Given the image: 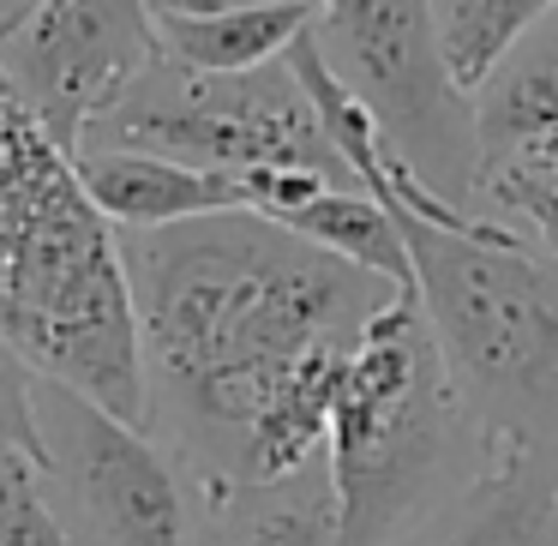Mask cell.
<instances>
[{
  "label": "cell",
  "mask_w": 558,
  "mask_h": 546,
  "mask_svg": "<svg viewBox=\"0 0 558 546\" xmlns=\"http://www.w3.org/2000/svg\"><path fill=\"white\" fill-rule=\"evenodd\" d=\"M121 258L145 354V433L198 498L325 457L354 349L402 289L258 210L121 234Z\"/></svg>",
  "instance_id": "1"
},
{
  "label": "cell",
  "mask_w": 558,
  "mask_h": 546,
  "mask_svg": "<svg viewBox=\"0 0 558 546\" xmlns=\"http://www.w3.org/2000/svg\"><path fill=\"white\" fill-rule=\"evenodd\" d=\"M0 337L37 378L145 426V354L121 234L78 162L0 78Z\"/></svg>",
  "instance_id": "2"
},
{
  "label": "cell",
  "mask_w": 558,
  "mask_h": 546,
  "mask_svg": "<svg viewBox=\"0 0 558 546\" xmlns=\"http://www.w3.org/2000/svg\"><path fill=\"white\" fill-rule=\"evenodd\" d=\"M402 222L445 373L493 450L558 457V265L498 217Z\"/></svg>",
  "instance_id": "3"
},
{
  "label": "cell",
  "mask_w": 558,
  "mask_h": 546,
  "mask_svg": "<svg viewBox=\"0 0 558 546\" xmlns=\"http://www.w3.org/2000/svg\"><path fill=\"white\" fill-rule=\"evenodd\" d=\"M342 546H397L493 462V438L445 373L421 301L397 294L366 325L330 414Z\"/></svg>",
  "instance_id": "4"
},
{
  "label": "cell",
  "mask_w": 558,
  "mask_h": 546,
  "mask_svg": "<svg viewBox=\"0 0 558 546\" xmlns=\"http://www.w3.org/2000/svg\"><path fill=\"white\" fill-rule=\"evenodd\" d=\"M85 150H138L198 174H229V181L318 174L330 186H354L289 61L217 78L157 54V66L85 133L78 157Z\"/></svg>",
  "instance_id": "5"
},
{
  "label": "cell",
  "mask_w": 558,
  "mask_h": 546,
  "mask_svg": "<svg viewBox=\"0 0 558 546\" xmlns=\"http://www.w3.org/2000/svg\"><path fill=\"white\" fill-rule=\"evenodd\" d=\"M330 73L366 102L397 169L450 210L481 193L474 97L450 78L433 0H325L313 25Z\"/></svg>",
  "instance_id": "6"
},
{
  "label": "cell",
  "mask_w": 558,
  "mask_h": 546,
  "mask_svg": "<svg viewBox=\"0 0 558 546\" xmlns=\"http://www.w3.org/2000/svg\"><path fill=\"white\" fill-rule=\"evenodd\" d=\"M43 493L73 546H198V493L145 426L37 378Z\"/></svg>",
  "instance_id": "7"
},
{
  "label": "cell",
  "mask_w": 558,
  "mask_h": 546,
  "mask_svg": "<svg viewBox=\"0 0 558 546\" xmlns=\"http://www.w3.org/2000/svg\"><path fill=\"white\" fill-rule=\"evenodd\" d=\"M150 0H43L0 37V78L37 126L78 157L85 133L157 66Z\"/></svg>",
  "instance_id": "8"
},
{
  "label": "cell",
  "mask_w": 558,
  "mask_h": 546,
  "mask_svg": "<svg viewBox=\"0 0 558 546\" xmlns=\"http://www.w3.org/2000/svg\"><path fill=\"white\" fill-rule=\"evenodd\" d=\"M397 546H558V457L493 450V462Z\"/></svg>",
  "instance_id": "9"
},
{
  "label": "cell",
  "mask_w": 558,
  "mask_h": 546,
  "mask_svg": "<svg viewBox=\"0 0 558 546\" xmlns=\"http://www.w3.org/2000/svg\"><path fill=\"white\" fill-rule=\"evenodd\" d=\"M73 162L90 205L109 217L114 234H150L174 222L222 217V210H253L246 181H229V174H198L162 157H138V150H85Z\"/></svg>",
  "instance_id": "10"
},
{
  "label": "cell",
  "mask_w": 558,
  "mask_h": 546,
  "mask_svg": "<svg viewBox=\"0 0 558 546\" xmlns=\"http://www.w3.org/2000/svg\"><path fill=\"white\" fill-rule=\"evenodd\" d=\"M198 546H342L330 457H313L282 481L205 493L198 498Z\"/></svg>",
  "instance_id": "11"
},
{
  "label": "cell",
  "mask_w": 558,
  "mask_h": 546,
  "mask_svg": "<svg viewBox=\"0 0 558 546\" xmlns=\"http://www.w3.org/2000/svg\"><path fill=\"white\" fill-rule=\"evenodd\" d=\"M474 133H481V181L505 162L558 145V7L474 90Z\"/></svg>",
  "instance_id": "12"
},
{
  "label": "cell",
  "mask_w": 558,
  "mask_h": 546,
  "mask_svg": "<svg viewBox=\"0 0 558 546\" xmlns=\"http://www.w3.org/2000/svg\"><path fill=\"white\" fill-rule=\"evenodd\" d=\"M318 0H277V7H246V13L217 19H157V43L174 66L193 73H258V66L289 61V49L318 25Z\"/></svg>",
  "instance_id": "13"
},
{
  "label": "cell",
  "mask_w": 558,
  "mask_h": 546,
  "mask_svg": "<svg viewBox=\"0 0 558 546\" xmlns=\"http://www.w3.org/2000/svg\"><path fill=\"white\" fill-rule=\"evenodd\" d=\"M270 222H282L289 234L313 241L318 253H330L342 265L366 270V277L390 282V289L414 294V258H409V241H402V222L378 198H366L361 186H325V193L301 198L294 210H282Z\"/></svg>",
  "instance_id": "14"
},
{
  "label": "cell",
  "mask_w": 558,
  "mask_h": 546,
  "mask_svg": "<svg viewBox=\"0 0 558 546\" xmlns=\"http://www.w3.org/2000/svg\"><path fill=\"white\" fill-rule=\"evenodd\" d=\"M558 0H433V25L445 66L462 90H481L486 73L553 13Z\"/></svg>",
  "instance_id": "15"
},
{
  "label": "cell",
  "mask_w": 558,
  "mask_h": 546,
  "mask_svg": "<svg viewBox=\"0 0 558 546\" xmlns=\"http://www.w3.org/2000/svg\"><path fill=\"white\" fill-rule=\"evenodd\" d=\"M481 193L510 217V229L529 234V241L558 265V174L546 169V162H534V157L505 162V169H493L481 181Z\"/></svg>",
  "instance_id": "16"
},
{
  "label": "cell",
  "mask_w": 558,
  "mask_h": 546,
  "mask_svg": "<svg viewBox=\"0 0 558 546\" xmlns=\"http://www.w3.org/2000/svg\"><path fill=\"white\" fill-rule=\"evenodd\" d=\"M0 546H73L43 493V469L0 445Z\"/></svg>",
  "instance_id": "17"
},
{
  "label": "cell",
  "mask_w": 558,
  "mask_h": 546,
  "mask_svg": "<svg viewBox=\"0 0 558 546\" xmlns=\"http://www.w3.org/2000/svg\"><path fill=\"white\" fill-rule=\"evenodd\" d=\"M0 445L43 469V426H37V366L0 337Z\"/></svg>",
  "instance_id": "18"
},
{
  "label": "cell",
  "mask_w": 558,
  "mask_h": 546,
  "mask_svg": "<svg viewBox=\"0 0 558 546\" xmlns=\"http://www.w3.org/2000/svg\"><path fill=\"white\" fill-rule=\"evenodd\" d=\"M246 7H277V0H150V19H217Z\"/></svg>",
  "instance_id": "19"
},
{
  "label": "cell",
  "mask_w": 558,
  "mask_h": 546,
  "mask_svg": "<svg viewBox=\"0 0 558 546\" xmlns=\"http://www.w3.org/2000/svg\"><path fill=\"white\" fill-rule=\"evenodd\" d=\"M31 7H43V0H0V37H7V31H13Z\"/></svg>",
  "instance_id": "20"
},
{
  "label": "cell",
  "mask_w": 558,
  "mask_h": 546,
  "mask_svg": "<svg viewBox=\"0 0 558 546\" xmlns=\"http://www.w3.org/2000/svg\"><path fill=\"white\" fill-rule=\"evenodd\" d=\"M517 162H522V157H517ZM534 162H546V169L558 174V145H546V150H541V157H534Z\"/></svg>",
  "instance_id": "21"
},
{
  "label": "cell",
  "mask_w": 558,
  "mask_h": 546,
  "mask_svg": "<svg viewBox=\"0 0 558 546\" xmlns=\"http://www.w3.org/2000/svg\"><path fill=\"white\" fill-rule=\"evenodd\" d=\"M318 7H325V0H318Z\"/></svg>",
  "instance_id": "22"
}]
</instances>
